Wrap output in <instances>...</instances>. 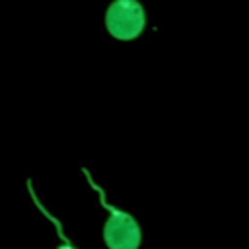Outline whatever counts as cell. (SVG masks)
Returning a JSON list of instances; mask_svg holds the SVG:
<instances>
[{
	"label": "cell",
	"instance_id": "obj_1",
	"mask_svg": "<svg viewBox=\"0 0 249 249\" xmlns=\"http://www.w3.org/2000/svg\"><path fill=\"white\" fill-rule=\"evenodd\" d=\"M82 175L86 177L88 185L97 193L99 206L107 210V220H105V226H103L105 245L109 249H138L140 241H142V230H140L138 220L132 214L117 208L115 204H111L107 200L103 187L93 181L88 167H82Z\"/></svg>",
	"mask_w": 249,
	"mask_h": 249
},
{
	"label": "cell",
	"instance_id": "obj_2",
	"mask_svg": "<svg viewBox=\"0 0 249 249\" xmlns=\"http://www.w3.org/2000/svg\"><path fill=\"white\" fill-rule=\"evenodd\" d=\"M146 27V10L138 0H111L105 10V29L119 41H132Z\"/></svg>",
	"mask_w": 249,
	"mask_h": 249
},
{
	"label": "cell",
	"instance_id": "obj_3",
	"mask_svg": "<svg viewBox=\"0 0 249 249\" xmlns=\"http://www.w3.org/2000/svg\"><path fill=\"white\" fill-rule=\"evenodd\" d=\"M27 193H29V196H31V200H33L35 208H37V210H39V212H41V214H43V216H45V218H47V220H49V222L54 226L56 235H58V241H60L56 249H78V247H76V245L70 241V237L64 233V230H62V222H60V220H58L54 214H51V212L45 208V204L39 200V196H37V193H35V189H33V181H31V179H27Z\"/></svg>",
	"mask_w": 249,
	"mask_h": 249
}]
</instances>
